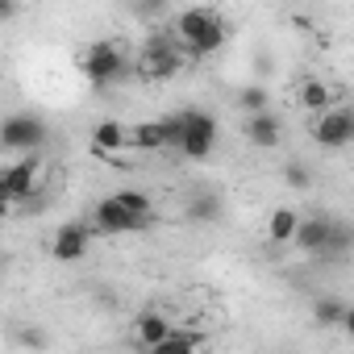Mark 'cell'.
I'll return each instance as SVG.
<instances>
[{"mask_svg": "<svg viewBox=\"0 0 354 354\" xmlns=\"http://www.w3.org/2000/svg\"><path fill=\"white\" fill-rule=\"evenodd\" d=\"M162 121V129H167V146L171 150H180L184 158H209L213 150H217V117L209 113V109H196V104H188V109H180V113H167V117H158Z\"/></svg>", "mask_w": 354, "mask_h": 354, "instance_id": "cell-1", "label": "cell"}, {"mask_svg": "<svg viewBox=\"0 0 354 354\" xmlns=\"http://www.w3.org/2000/svg\"><path fill=\"white\" fill-rule=\"evenodd\" d=\"M171 34L184 42V50H188L192 63L217 55V50L230 42V26H225V17H221L217 9H209V5L180 9V13H175V30H171Z\"/></svg>", "mask_w": 354, "mask_h": 354, "instance_id": "cell-2", "label": "cell"}, {"mask_svg": "<svg viewBox=\"0 0 354 354\" xmlns=\"http://www.w3.org/2000/svg\"><path fill=\"white\" fill-rule=\"evenodd\" d=\"M188 63H192V59H188L184 42L175 38L171 30H158V34H146L133 71H138L142 80H171V75H180Z\"/></svg>", "mask_w": 354, "mask_h": 354, "instance_id": "cell-3", "label": "cell"}, {"mask_svg": "<svg viewBox=\"0 0 354 354\" xmlns=\"http://www.w3.org/2000/svg\"><path fill=\"white\" fill-rule=\"evenodd\" d=\"M80 71H84V80H88L92 88H113V84H121V80L133 71V63H129V55H125V42L100 38V42H92V46L84 50Z\"/></svg>", "mask_w": 354, "mask_h": 354, "instance_id": "cell-4", "label": "cell"}, {"mask_svg": "<svg viewBox=\"0 0 354 354\" xmlns=\"http://www.w3.org/2000/svg\"><path fill=\"white\" fill-rule=\"evenodd\" d=\"M46 142H50V125L38 113H9L0 121V150H9L17 158L38 154Z\"/></svg>", "mask_w": 354, "mask_h": 354, "instance_id": "cell-5", "label": "cell"}, {"mask_svg": "<svg viewBox=\"0 0 354 354\" xmlns=\"http://www.w3.org/2000/svg\"><path fill=\"white\" fill-rule=\"evenodd\" d=\"M38 175H42V158H38V154L17 158L13 167L0 171V196H5L9 205L34 201V196H38Z\"/></svg>", "mask_w": 354, "mask_h": 354, "instance_id": "cell-6", "label": "cell"}, {"mask_svg": "<svg viewBox=\"0 0 354 354\" xmlns=\"http://www.w3.org/2000/svg\"><path fill=\"white\" fill-rule=\"evenodd\" d=\"M154 221H142V217H129L113 196H100L96 201V209H92V217H88V230L92 234H100V238H121V234H142V230H150Z\"/></svg>", "mask_w": 354, "mask_h": 354, "instance_id": "cell-7", "label": "cell"}, {"mask_svg": "<svg viewBox=\"0 0 354 354\" xmlns=\"http://www.w3.org/2000/svg\"><path fill=\"white\" fill-rule=\"evenodd\" d=\"M313 142L321 150H346L354 142V113L346 104H333L325 109L317 121H313Z\"/></svg>", "mask_w": 354, "mask_h": 354, "instance_id": "cell-8", "label": "cell"}, {"mask_svg": "<svg viewBox=\"0 0 354 354\" xmlns=\"http://www.w3.org/2000/svg\"><path fill=\"white\" fill-rule=\"evenodd\" d=\"M88 246H92L88 221H63L50 238V259L55 263H80V259H88Z\"/></svg>", "mask_w": 354, "mask_h": 354, "instance_id": "cell-9", "label": "cell"}, {"mask_svg": "<svg viewBox=\"0 0 354 354\" xmlns=\"http://www.w3.org/2000/svg\"><path fill=\"white\" fill-rule=\"evenodd\" d=\"M333 225H337V217H329V213L300 217L292 246H296V250H304V254H313V259H321V254H325V246H329V238H333Z\"/></svg>", "mask_w": 354, "mask_h": 354, "instance_id": "cell-10", "label": "cell"}, {"mask_svg": "<svg viewBox=\"0 0 354 354\" xmlns=\"http://www.w3.org/2000/svg\"><path fill=\"white\" fill-rule=\"evenodd\" d=\"M246 142L250 146H259V150H275L279 142H283V117L279 113H254V117H246Z\"/></svg>", "mask_w": 354, "mask_h": 354, "instance_id": "cell-11", "label": "cell"}, {"mask_svg": "<svg viewBox=\"0 0 354 354\" xmlns=\"http://www.w3.org/2000/svg\"><path fill=\"white\" fill-rule=\"evenodd\" d=\"M125 146H129V125H121L117 117H104V121L92 125V150H96L100 158H113V154H121Z\"/></svg>", "mask_w": 354, "mask_h": 354, "instance_id": "cell-12", "label": "cell"}, {"mask_svg": "<svg viewBox=\"0 0 354 354\" xmlns=\"http://www.w3.org/2000/svg\"><path fill=\"white\" fill-rule=\"evenodd\" d=\"M171 329H175V325H171L162 313L150 308V313H142V317L133 321V342H138V350H154V346H162V342L171 337Z\"/></svg>", "mask_w": 354, "mask_h": 354, "instance_id": "cell-13", "label": "cell"}, {"mask_svg": "<svg viewBox=\"0 0 354 354\" xmlns=\"http://www.w3.org/2000/svg\"><path fill=\"white\" fill-rule=\"evenodd\" d=\"M313 321H317L321 329H350V325H354L350 304H346L342 296H321V300L313 304Z\"/></svg>", "mask_w": 354, "mask_h": 354, "instance_id": "cell-14", "label": "cell"}, {"mask_svg": "<svg viewBox=\"0 0 354 354\" xmlns=\"http://www.w3.org/2000/svg\"><path fill=\"white\" fill-rule=\"evenodd\" d=\"M129 146L142 150V154H150V150H167V129H162V121L154 117V121H138V125H129Z\"/></svg>", "mask_w": 354, "mask_h": 354, "instance_id": "cell-15", "label": "cell"}, {"mask_svg": "<svg viewBox=\"0 0 354 354\" xmlns=\"http://www.w3.org/2000/svg\"><path fill=\"white\" fill-rule=\"evenodd\" d=\"M296 225H300V213H296L292 205H279V209L267 217V238H271L275 246H288V242L296 238Z\"/></svg>", "mask_w": 354, "mask_h": 354, "instance_id": "cell-16", "label": "cell"}, {"mask_svg": "<svg viewBox=\"0 0 354 354\" xmlns=\"http://www.w3.org/2000/svg\"><path fill=\"white\" fill-rule=\"evenodd\" d=\"M296 100H300V109H308V113H317V117H321L325 109H333V104H337V92H333L325 80H308V84L300 88V96H296Z\"/></svg>", "mask_w": 354, "mask_h": 354, "instance_id": "cell-17", "label": "cell"}, {"mask_svg": "<svg viewBox=\"0 0 354 354\" xmlns=\"http://www.w3.org/2000/svg\"><path fill=\"white\" fill-rule=\"evenodd\" d=\"M129 217H142V221H154V196H146L142 188H117V192H109Z\"/></svg>", "mask_w": 354, "mask_h": 354, "instance_id": "cell-18", "label": "cell"}, {"mask_svg": "<svg viewBox=\"0 0 354 354\" xmlns=\"http://www.w3.org/2000/svg\"><path fill=\"white\" fill-rule=\"evenodd\" d=\"M201 342H205V333H196V329H180V325H175L171 337H167L158 350H162V354H201Z\"/></svg>", "mask_w": 354, "mask_h": 354, "instance_id": "cell-19", "label": "cell"}, {"mask_svg": "<svg viewBox=\"0 0 354 354\" xmlns=\"http://www.w3.org/2000/svg\"><path fill=\"white\" fill-rule=\"evenodd\" d=\"M238 104L246 109V117H254V113H267V109H271V92H267L263 84H254V88H242Z\"/></svg>", "mask_w": 354, "mask_h": 354, "instance_id": "cell-20", "label": "cell"}, {"mask_svg": "<svg viewBox=\"0 0 354 354\" xmlns=\"http://www.w3.org/2000/svg\"><path fill=\"white\" fill-rule=\"evenodd\" d=\"M188 217H196V221H217V217H221V201H217V196H196V201L188 205Z\"/></svg>", "mask_w": 354, "mask_h": 354, "instance_id": "cell-21", "label": "cell"}, {"mask_svg": "<svg viewBox=\"0 0 354 354\" xmlns=\"http://www.w3.org/2000/svg\"><path fill=\"white\" fill-rule=\"evenodd\" d=\"M283 184L296 188V192H304V188H313V171H308L304 162H288V167H283Z\"/></svg>", "mask_w": 354, "mask_h": 354, "instance_id": "cell-22", "label": "cell"}, {"mask_svg": "<svg viewBox=\"0 0 354 354\" xmlns=\"http://www.w3.org/2000/svg\"><path fill=\"white\" fill-rule=\"evenodd\" d=\"M17 17V5H9V0H0V21H13Z\"/></svg>", "mask_w": 354, "mask_h": 354, "instance_id": "cell-23", "label": "cell"}, {"mask_svg": "<svg viewBox=\"0 0 354 354\" xmlns=\"http://www.w3.org/2000/svg\"><path fill=\"white\" fill-rule=\"evenodd\" d=\"M9 213H13V205H9V201H5V196H0V221H5V217H9Z\"/></svg>", "mask_w": 354, "mask_h": 354, "instance_id": "cell-24", "label": "cell"}, {"mask_svg": "<svg viewBox=\"0 0 354 354\" xmlns=\"http://www.w3.org/2000/svg\"><path fill=\"white\" fill-rule=\"evenodd\" d=\"M138 354H162V350H158V346H154V350H138Z\"/></svg>", "mask_w": 354, "mask_h": 354, "instance_id": "cell-25", "label": "cell"}]
</instances>
